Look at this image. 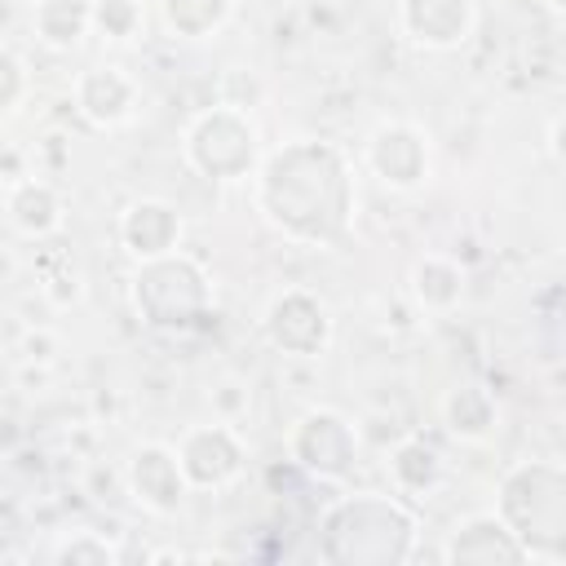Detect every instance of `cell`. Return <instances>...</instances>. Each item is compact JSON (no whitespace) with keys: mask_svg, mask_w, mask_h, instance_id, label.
<instances>
[{"mask_svg":"<svg viewBox=\"0 0 566 566\" xmlns=\"http://www.w3.org/2000/svg\"><path fill=\"white\" fill-rule=\"evenodd\" d=\"M9 212H13V221H18L27 234H44V230L57 221V203H53V195H49L44 186H35V181L13 190Z\"/></svg>","mask_w":566,"mask_h":566,"instance_id":"obj_14","label":"cell"},{"mask_svg":"<svg viewBox=\"0 0 566 566\" xmlns=\"http://www.w3.org/2000/svg\"><path fill=\"white\" fill-rule=\"evenodd\" d=\"M327 310L314 301V296H305V292H287V296H279L274 305H270V336L283 345V349H292V354H314V349H323V340H327Z\"/></svg>","mask_w":566,"mask_h":566,"instance_id":"obj_6","label":"cell"},{"mask_svg":"<svg viewBox=\"0 0 566 566\" xmlns=\"http://www.w3.org/2000/svg\"><path fill=\"white\" fill-rule=\"evenodd\" d=\"M416 292H420L424 305H451L460 296V270L429 256V261L416 265Z\"/></svg>","mask_w":566,"mask_h":566,"instance_id":"obj_16","label":"cell"},{"mask_svg":"<svg viewBox=\"0 0 566 566\" xmlns=\"http://www.w3.org/2000/svg\"><path fill=\"white\" fill-rule=\"evenodd\" d=\"M190 159L208 177H243L252 164V124L239 111H212L203 115L186 137Z\"/></svg>","mask_w":566,"mask_h":566,"instance_id":"obj_4","label":"cell"},{"mask_svg":"<svg viewBox=\"0 0 566 566\" xmlns=\"http://www.w3.org/2000/svg\"><path fill=\"white\" fill-rule=\"evenodd\" d=\"M402 18L420 44H455L464 40L473 22V4L469 0H402Z\"/></svg>","mask_w":566,"mask_h":566,"instance_id":"obj_8","label":"cell"},{"mask_svg":"<svg viewBox=\"0 0 566 566\" xmlns=\"http://www.w3.org/2000/svg\"><path fill=\"white\" fill-rule=\"evenodd\" d=\"M230 0H164L168 27H177L181 35H203L212 27H221Z\"/></svg>","mask_w":566,"mask_h":566,"instance_id":"obj_15","label":"cell"},{"mask_svg":"<svg viewBox=\"0 0 566 566\" xmlns=\"http://www.w3.org/2000/svg\"><path fill=\"white\" fill-rule=\"evenodd\" d=\"M261 208L296 239H340L349 221V177L340 155L318 142L274 150L261 172Z\"/></svg>","mask_w":566,"mask_h":566,"instance_id":"obj_1","label":"cell"},{"mask_svg":"<svg viewBox=\"0 0 566 566\" xmlns=\"http://www.w3.org/2000/svg\"><path fill=\"white\" fill-rule=\"evenodd\" d=\"M504 513L509 522L535 539L566 531V473L557 464H526L504 482Z\"/></svg>","mask_w":566,"mask_h":566,"instance_id":"obj_3","label":"cell"},{"mask_svg":"<svg viewBox=\"0 0 566 566\" xmlns=\"http://www.w3.org/2000/svg\"><path fill=\"white\" fill-rule=\"evenodd\" d=\"M553 150H557V159H566V119L553 128Z\"/></svg>","mask_w":566,"mask_h":566,"instance_id":"obj_19","label":"cell"},{"mask_svg":"<svg viewBox=\"0 0 566 566\" xmlns=\"http://www.w3.org/2000/svg\"><path fill=\"white\" fill-rule=\"evenodd\" d=\"M75 97H80V111H84L93 124H115V119L128 111V102H133V84H128L119 71H111V66H93V71L80 80Z\"/></svg>","mask_w":566,"mask_h":566,"instance_id":"obj_12","label":"cell"},{"mask_svg":"<svg viewBox=\"0 0 566 566\" xmlns=\"http://www.w3.org/2000/svg\"><path fill=\"white\" fill-rule=\"evenodd\" d=\"M111 35H128L133 31V18H137V9L128 4V0H102L97 4V13H93Z\"/></svg>","mask_w":566,"mask_h":566,"instance_id":"obj_18","label":"cell"},{"mask_svg":"<svg viewBox=\"0 0 566 566\" xmlns=\"http://www.w3.org/2000/svg\"><path fill=\"white\" fill-rule=\"evenodd\" d=\"M208 283L195 261L186 256H150L137 274V310H146V323L155 327H186L203 314Z\"/></svg>","mask_w":566,"mask_h":566,"instance_id":"obj_2","label":"cell"},{"mask_svg":"<svg viewBox=\"0 0 566 566\" xmlns=\"http://www.w3.org/2000/svg\"><path fill=\"white\" fill-rule=\"evenodd\" d=\"M553 4H557V9H566V0H553Z\"/></svg>","mask_w":566,"mask_h":566,"instance_id":"obj_20","label":"cell"},{"mask_svg":"<svg viewBox=\"0 0 566 566\" xmlns=\"http://www.w3.org/2000/svg\"><path fill=\"white\" fill-rule=\"evenodd\" d=\"M181 469L195 482H221L239 469V447L226 429H195L181 442Z\"/></svg>","mask_w":566,"mask_h":566,"instance_id":"obj_10","label":"cell"},{"mask_svg":"<svg viewBox=\"0 0 566 566\" xmlns=\"http://www.w3.org/2000/svg\"><path fill=\"white\" fill-rule=\"evenodd\" d=\"M35 27L49 44H75L80 31L88 27V9L84 0H44L35 13Z\"/></svg>","mask_w":566,"mask_h":566,"instance_id":"obj_13","label":"cell"},{"mask_svg":"<svg viewBox=\"0 0 566 566\" xmlns=\"http://www.w3.org/2000/svg\"><path fill=\"white\" fill-rule=\"evenodd\" d=\"M177 234H181V221H177V212H172L168 203H159V199H142V203H133V208L124 212V243H128L137 256H146V261L172 252Z\"/></svg>","mask_w":566,"mask_h":566,"instance_id":"obj_9","label":"cell"},{"mask_svg":"<svg viewBox=\"0 0 566 566\" xmlns=\"http://www.w3.org/2000/svg\"><path fill=\"white\" fill-rule=\"evenodd\" d=\"M292 451L318 469V473H345L349 460H354V438H349V424L332 411H310L301 420V429L292 433Z\"/></svg>","mask_w":566,"mask_h":566,"instance_id":"obj_5","label":"cell"},{"mask_svg":"<svg viewBox=\"0 0 566 566\" xmlns=\"http://www.w3.org/2000/svg\"><path fill=\"white\" fill-rule=\"evenodd\" d=\"M367 159H371V168H376L389 186H416V181L424 177V168H429L424 142H420L411 128H402V124L376 128V137H371V146H367Z\"/></svg>","mask_w":566,"mask_h":566,"instance_id":"obj_7","label":"cell"},{"mask_svg":"<svg viewBox=\"0 0 566 566\" xmlns=\"http://www.w3.org/2000/svg\"><path fill=\"white\" fill-rule=\"evenodd\" d=\"M447 416H451V429H455V433L478 438V433H486V424H491V402H486L478 389H455V394L447 398Z\"/></svg>","mask_w":566,"mask_h":566,"instance_id":"obj_17","label":"cell"},{"mask_svg":"<svg viewBox=\"0 0 566 566\" xmlns=\"http://www.w3.org/2000/svg\"><path fill=\"white\" fill-rule=\"evenodd\" d=\"M181 473H186L181 460H172L164 447H146L133 460V486L155 509H172L181 500Z\"/></svg>","mask_w":566,"mask_h":566,"instance_id":"obj_11","label":"cell"}]
</instances>
